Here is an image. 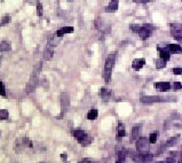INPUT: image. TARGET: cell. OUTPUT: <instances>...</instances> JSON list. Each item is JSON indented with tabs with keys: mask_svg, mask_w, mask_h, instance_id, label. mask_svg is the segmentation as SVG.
<instances>
[{
	"mask_svg": "<svg viewBox=\"0 0 182 163\" xmlns=\"http://www.w3.org/2000/svg\"><path fill=\"white\" fill-rule=\"evenodd\" d=\"M115 61H116V54L111 53L107 56L106 60V64H104V71H103V77L107 83H109L111 79V73H112V69L115 65Z\"/></svg>",
	"mask_w": 182,
	"mask_h": 163,
	"instance_id": "cell-1",
	"label": "cell"
},
{
	"mask_svg": "<svg viewBox=\"0 0 182 163\" xmlns=\"http://www.w3.org/2000/svg\"><path fill=\"white\" fill-rule=\"evenodd\" d=\"M72 136L74 137V139H77V141L82 145V146H87L92 142V139L84 131V130H80V129H76V130H72Z\"/></svg>",
	"mask_w": 182,
	"mask_h": 163,
	"instance_id": "cell-2",
	"label": "cell"
},
{
	"mask_svg": "<svg viewBox=\"0 0 182 163\" xmlns=\"http://www.w3.org/2000/svg\"><path fill=\"white\" fill-rule=\"evenodd\" d=\"M169 29H171L172 37L175 40H177L179 43H182V24L172 23V24H169Z\"/></svg>",
	"mask_w": 182,
	"mask_h": 163,
	"instance_id": "cell-3",
	"label": "cell"
},
{
	"mask_svg": "<svg viewBox=\"0 0 182 163\" xmlns=\"http://www.w3.org/2000/svg\"><path fill=\"white\" fill-rule=\"evenodd\" d=\"M155 30V27L153 25H151V24H143V25H141V29H140V31H139V36H140V38L141 39H148L150 36H151V33H152V31Z\"/></svg>",
	"mask_w": 182,
	"mask_h": 163,
	"instance_id": "cell-4",
	"label": "cell"
},
{
	"mask_svg": "<svg viewBox=\"0 0 182 163\" xmlns=\"http://www.w3.org/2000/svg\"><path fill=\"white\" fill-rule=\"evenodd\" d=\"M37 84H38V70H37V68H35L32 75H31V78H30L29 83H28V85H27V93L32 92V91L36 89Z\"/></svg>",
	"mask_w": 182,
	"mask_h": 163,
	"instance_id": "cell-5",
	"label": "cell"
},
{
	"mask_svg": "<svg viewBox=\"0 0 182 163\" xmlns=\"http://www.w3.org/2000/svg\"><path fill=\"white\" fill-rule=\"evenodd\" d=\"M136 148H137L139 153L149 152V140L145 137H140L136 141Z\"/></svg>",
	"mask_w": 182,
	"mask_h": 163,
	"instance_id": "cell-6",
	"label": "cell"
},
{
	"mask_svg": "<svg viewBox=\"0 0 182 163\" xmlns=\"http://www.w3.org/2000/svg\"><path fill=\"white\" fill-rule=\"evenodd\" d=\"M168 98H164V97H152V96H143L141 97V102L142 104H153V102H163V101H167Z\"/></svg>",
	"mask_w": 182,
	"mask_h": 163,
	"instance_id": "cell-7",
	"label": "cell"
},
{
	"mask_svg": "<svg viewBox=\"0 0 182 163\" xmlns=\"http://www.w3.org/2000/svg\"><path fill=\"white\" fill-rule=\"evenodd\" d=\"M155 89L159 92H167L171 90V84L168 82H158L155 84Z\"/></svg>",
	"mask_w": 182,
	"mask_h": 163,
	"instance_id": "cell-8",
	"label": "cell"
},
{
	"mask_svg": "<svg viewBox=\"0 0 182 163\" xmlns=\"http://www.w3.org/2000/svg\"><path fill=\"white\" fill-rule=\"evenodd\" d=\"M69 104H70V99L69 96L66 93H62L61 94V106H62V114H64L66 112V109L69 108Z\"/></svg>",
	"mask_w": 182,
	"mask_h": 163,
	"instance_id": "cell-9",
	"label": "cell"
},
{
	"mask_svg": "<svg viewBox=\"0 0 182 163\" xmlns=\"http://www.w3.org/2000/svg\"><path fill=\"white\" fill-rule=\"evenodd\" d=\"M158 52H159V56H160V59L161 60H164L165 62L166 61H168L169 60V57H171V53H169V51L167 49V47L165 46L164 48L163 47H160V46H158Z\"/></svg>",
	"mask_w": 182,
	"mask_h": 163,
	"instance_id": "cell-10",
	"label": "cell"
},
{
	"mask_svg": "<svg viewBox=\"0 0 182 163\" xmlns=\"http://www.w3.org/2000/svg\"><path fill=\"white\" fill-rule=\"evenodd\" d=\"M140 133H141V125L140 124H135L132 129V134H131V140L135 141L136 139L140 138Z\"/></svg>",
	"mask_w": 182,
	"mask_h": 163,
	"instance_id": "cell-11",
	"label": "cell"
},
{
	"mask_svg": "<svg viewBox=\"0 0 182 163\" xmlns=\"http://www.w3.org/2000/svg\"><path fill=\"white\" fill-rule=\"evenodd\" d=\"M167 49L169 51V53L172 54H181L182 53V46L177 45V44H168L167 46Z\"/></svg>",
	"mask_w": 182,
	"mask_h": 163,
	"instance_id": "cell-12",
	"label": "cell"
},
{
	"mask_svg": "<svg viewBox=\"0 0 182 163\" xmlns=\"http://www.w3.org/2000/svg\"><path fill=\"white\" fill-rule=\"evenodd\" d=\"M118 5H119V1L118 0H111V1L109 3V5L106 7V12L107 13H114L118 9Z\"/></svg>",
	"mask_w": 182,
	"mask_h": 163,
	"instance_id": "cell-13",
	"label": "cell"
},
{
	"mask_svg": "<svg viewBox=\"0 0 182 163\" xmlns=\"http://www.w3.org/2000/svg\"><path fill=\"white\" fill-rule=\"evenodd\" d=\"M145 64V60L144 59H135L133 62H132V68L134 70H140L143 68V65Z\"/></svg>",
	"mask_w": 182,
	"mask_h": 163,
	"instance_id": "cell-14",
	"label": "cell"
},
{
	"mask_svg": "<svg viewBox=\"0 0 182 163\" xmlns=\"http://www.w3.org/2000/svg\"><path fill=\"white\" fill-rule=\"evenodd\" d=\"M71 32H73V28L72 27H63V28H61V29H58L56 31V36L57 37H62L64 35L71 33Z\"/></svg>",
	"mask_w": 182,
	"mask_h": 163,
	"instance_id": "cell-15",
	"label": "cell"
},
{
	"mask_svg": "<svg viewBox=\"0 0 182 163\" xmlns=\"http://www.w3.org/2000/svg\"><path fill=\"white\" fill-rule=\"evenodd\" d=\"M12 49V44L8 40L0 41V52H8Z\"/></svg>",
	"mask_w": 182,
	"mask_h": 163,
	"instance_id": "cell-16",
	"label": "cell"
},
{
	"mask_svg": "<svg viewBox=\"0 0 182 163\" xmlns=\"http://www.w3.org/2000/svg\"><path fill=\"white\" fill-rule=\"evenodd\" d=\"M126 157H127V150L126 149H122V150H119L117 153V161L124 163L125 160H126Z\"/></svg>",
	"mask_w": 182,
	"mask_h": 163,
	"instance_id": "cell-17",
	"label": "cell"
},
{
	"mask_svg": "<svg viewBox=\"0 0 182 163\" xmlns=\"http://www.w3.org/2000/svg\"><path fill=\"white\" fill-rule=\"evenodd\" d=\"M100 96H101V98L103 100H108L110 98V96H111V92H110V90H108L106 88H102L100 90Z\"/></svg>",
	"mask_w": 182,
	"mask_h": 163,
	"instance_id": "cell-18",
	"label": "cell"
},
{
	"mask_svg": "<svg viewBox=\"0 0 182 163\" xmlns=\"http://www.w3.org/2000/svg\"><path fill=\"white\" fill-rule=\"evenodd\" d=\"M132 158H133V161L136 162V163H144V156H143V153L134 154V155H132Z\"/></svg>",
	"mask_w": 182,
	"mask_h": 163,
	"instance_id": "cell-19",
	"label": "cell"
},
{
	"mask_svg": "<svg viewBox=\"0 0 182 163\" xmlns=\"http://www.w3.org/2000/svg\"><path fill=\"white\" fill-rule=\"evenodd\" d=\"M98 115H99L98 109L93 108V109H90V110L87 113V118H88V120H90V121H93V120H95V118L98 117Z\"/></svg>",
	"mask_w": 182,
	"mask_h": 163,
	"instance_id": "cell-20",
	"label": "cell"
},
{
	"mask_svg": "<svg viewBox=\"0 0 182 163\" xmlns=\"http://www.w3.org/2000/svg\"><path fill=\"white\" fill-rule=\"evenodd\" d=\"M52 56H53V48H52V46L47 45V48L45 51V60H49V59H52Z\"/></svg>",
	"mask_w": 182,
	"mask_h": 163,
	"instance_id": "cell-21",
	"label": "cell"
},
{
	"mask_svg": "<svg viewBox=\"0 0 182 163\" xmlns=\"http://www.w3.org/2000/svg\"><path fill=\"white\" fill-rule=\"evenodd\" d=\"M9 117V113L7 109H0V121H5Z\"/></svg>",
	"mask_w": 182,
	"mask_h": 163,
	"instance_id": "cell-22",
	"label": "cell"
},
{
	"mask_svg": "<svg viewBox=\"0 0 182 163\" xmlns=\"http://www.w3.org/2000/svg\"><path fill=\"white\" fill-rule=\"evenodd\" d=\"M177 140H179V137H177V136H174L173 138H169V139L167 140V142H166V146H167V147L174 146V145H176Z\"/></svg>",
	"mask_w": 182,
	"mask_h": 163,
	"instance_id": "cell-23",
	"label": "cell"
},
{
	"mask_svg": "<svg viewBox=\"0 0 182 163\" xmlns=\"http://www.w3.org/2000/svg\"><path fill=\"white\" fill-rule=\"evenodd\" d=\"M9 22H11V16L8 14H6L1 20H0V27H4L6 24H8Z\"/></svg>",
	"mask_w": 182,
	"mask_h": 163,
	"instance_id": "cell-24",
	"label": "cell"
},
{
	"mask_svg": "<svg viewBox=\"0 0 182 163\" xmlns=\"http://www.w3.org/2000/svg\"><path fill=\"white\" fill-rule=\"evenodd\" d=\"M155 64H156V68H157V69H161V68H165V67H166V62H165L164 60H161V59L156 60V61H155Z\"/></svg>",
	"mask_w": 182,
	"mask_h": 163,
	"instance_id": "cell-25",
	"label": "cell"
},
{
	"mask_svg": "<svg viewBox=\"0 0 182 163\" xmlns=\"http://www.w3.org/2000/svg\"><path fill=\"white\" fill-rule=\"evenodd\" d=\"M37 14L39 17H41L44 15V7H43V4L41 3H38L37 4Z\"/></svg>",
	"mask_w": 182,
	"mask_h": 163,
	"instance_id": "cell-26",
	"label": "cell"
},
{
	"mask_svg": "<svg viewBox=\"0 0 182 163\" xmlns=\"http://www.w3.org/2000/svg\"><path fill=\"white\" fill-rule=\"evenodd\" d=\"M157 137H158V132L151 133L150 137H149V142H150V144H155V142L157 141Z\"/></svg>",
	"mask_w": 182,
	"mask_h": 163,
	"instance_id": "cell-27",
	"label": "cell"
},
{
	"mask_svg": "<svg viewBox=\"0 0 182 163\" xmlns=\"http://www.w3.org/2000/svg\"><path fill=\"white\" fill-rule=\"evenodd\" d=\"M0 96L1 97H6V89H5V85L1 80H0Z\"/></svg>",
	"mask_w": 182,
	"mask_h": 163,
	"instance_id": "cell-28",
	"label": "cell"
},
{
	"mask_svg": "<svg viewBox=\"0 0 182 163\" xmlns=\"http://www.w3.org/2000/svg\"><path fill=\"white\" fill-rule=\"evenodd\" d=\"M173 88L175 91H180V90H182V83H180V82H174Z\"/></svg>",
	"mask_w": 182,
	"mask_h": 163,
	"instance_id": "cell-29",
	"label": "cell"
},
{
	"mask_svg": "<svg viewBox=\"0 0 182 163\" xmlns=\"http://www.w3.org/2000/svg\"><path fill=\"white\" fill-rule=\"evenodd\" d=\"M131 30L132 31H134V32H137L139 33V31H140V29H141V25H137V24H131Z\"/></svg>",
	"mask_w": 182,
	"mask_h": 163,
	"instance_id": "cell-30",
	"label": "cell"
},
{
	"mask_svg": "<svg viewBox=\"0 0 182 163\" xmlns=\"http://www.w3.org/2000/svg\"><path fill=\"white\" fill-rule=\"evenodd\" d=\"M172 72L174 75H182V68H173Z\"/></svg>",
	"mask_w": 182,
	"mask_h": 163,
	"instance_id": "cell-31",
	"label": "cell"
},
{
	"mask_svg": "<svg viewBox=\"0 0 182 163\" xmlns=\"http://www.w3.org/2000/svg\"><path fill=\"white\" fill-rule=\"evenodd\" d=\"M125 136H126L125 130H118V131H117V138H123V137H125Z\"/></svg>",
	"mask_w": 182,
	"mask_h": 163,
	"instance_id": "cell-32",
	"label": "cell"
},
{
	"mask_svg": "<svg viewBox=\"0 0 182 163\" xmlns=\"http://www.w3.org/2000/svg\"><path fill=\"white\" fill-rule=\"evenodd\" d=\"M165 162H166V163H175V162H176V160H175V157L168 156V157H167V160H166Z\"/></svg>",
	"mask_w": 182,
	"mask_h": 163,
	"instance_id": "cell-33",
	"label": "cell"
},
{
	"mask_svg": "<svg viewBox=\"0 0 182 163\" xmlns=\"http://www.w3.org/2000/svg\"><path fill=\"white\" fill-rule=\"evenodd\" d=\"M134 3H136V4H147V3H149L150 0H133Z\"/></svg>",
	"mask_w": 182,
	"mask_h": 163,
	"instance_id": "cell-34",
	"label": "cell"
},
{
	"mask_svg": "<svg viewBox=\"0 0 182 163\" xmlns=\"http://www.w3.org/2000/svg\"><path fill=\"white\" fill-rule=\"evenodd\" d=\"M169 156H172V157H176V156H177V152H171V153H169Z\"/></svg>",
	"mask_w": 182,
	"mask_h": 163,
	"instance_id": "cell-35",
	"label": "cell"
},
{
	"mask_svg": "<svg viewBox=\"0 0 182 163\" xmlns=\"http://www.w3.org/2000/svg\"><path fill=\"white\" fill-rule=\"evenodd\" d=\"M79 163H90V161H89V160H87V158H85V160H81Z\"/></svg>",
	"mask_w": 182,
	"mask_h": 163,
	"instance_id": "cell-36",
	"label": "cell"
},
{
	"mask_svg": "<svg viewBox=\"0 0 182 163\" xmlns=\"http://www.w3.org/2000/svg\"><path fill=\"white\" fill-rule=\"evenodd\" d=\"M157 163H166V162H164V161H160V162H157Z\"/></svg>",
	"mask_w": 182,
	"mask_h": 163,
	"instance_id": "cell-37",
	"label": "cell"
},
{
	"mask_svg": "<svg viewBox=\"0 0 182 163\" xmlns=\"http://www.w3.org/2000/svg\"><path fill=\"white\" fill-rule=\"evenodd\" d=\"M177 163H182V158H180V161H179Z\"/></svg>",
	"mask_w": 182,
	"mask_h": 163,
	"instance_id": "cell-38",
	"label": "cell"
},
{
	"mask_svg": "<svg viewBox=\"0 0 182 163\" xmlns=\"http://www.w3.org/2000/svg\"><path fill=\"white\" fill-rule=\"evenodd\" d=\"M116 163H122V162H119V161H116Z\"/></svg>",
	"mask_w": 182,
	"mask_h": 163,
	"instance_id": "cell-39",
	"label": "cell"
}]
</instances>
